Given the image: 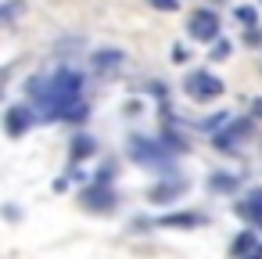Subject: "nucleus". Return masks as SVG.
Here are the masks:
<instances>
[{
	"mask_svg": "<svg viewBox=\"0 0 262 259\" xmlns=\"http://www.w3.org/2000/svg\"><path fill=\"white\" fill-rule=\"evenodd\" d=\"M129 158L144 169H169V144H158L147 137H129Z\"/></svg>",
	"mask_w": 262,
	"mask_h": 259,
	"instance_id": "f257e3e1",
	"label": "nucleus"
},
{
	"mask_svg": "<svg viewBox=\"0 0 262 259\" xmlns=\"http://www.w3.org/2000/svg\"><path fill=\"white\" fill-rule=\"evenodd\" d=\"M79 87H83V76L79 72H72V69H61L51 83H47V108L54 112V108H61L65 101H76L79 97Z\"/></svg>",
	"mask_w": 262,
	"mask_h": 259,
	"instance_id": "f03ea898",
	"label": "nucleus"
},
{
	"mask_svg": "<svg viewBox=\"0 0 262 259\" xmlns=\"http://www.w3.org/2000/svg\"><path fill=\"white\" fill-rule=\"evenodd\" d=\"M223 90H226L223 79L212 76V72H205V69H198V72H190V76L183 79V94H187L190 101H215Z\"/></svg>",
	"mask_w": 262,
	"mask_h": 259,
	"instance_id": "7ed1b4c3",
	"label": "nucleus"
},
{
	"mask_svg": "<svg viewBox=\"0 0 262 259\" xmlns=\"http://www.w3.org/2000/svg\"><path fill=\"white\" fill-rule=\"evenodd\" d=\"M187 36L198 40V44H215L219 40V15L212 8H198L187 18Z\"/></svg>",
	"mask_w": 262,
	"mask_h": 259,
	"instance_id": "20e7f679",
	"label": "nucleus"
},
{
	"mask_svg": "<svg viewBox=\"0 0 262 259\" xmlns=\"http://www.w3.org/2000/svg\"><path fill=\"white\" fill-rule=\"evenodd\" d=\"M237 216H241V220H248L255 230H262V187L248 191V194L237 202Z\"/></svg>",
	"mask_w": 262,
	"mask_h": 259,
	"instance_id": "39448f33",
	"label": "nucleus"
},
{
	"mask_svg": "<svg viewBox=\"0 0 262 259\" xmlns=\"http://www.w3.org/2000/svg\"><path fill=\"white\" fill-rule=\"evenodd\" d=\"M112 202H115V194H112V187H108V184H90V187L83 191V209L108 212V209H112Z\"/></svg>",
	"mask_w": 262,
	"mask_h": 259,
	"instance_id": "423d86ee",
	"label": "nucleus"
},
{
	"mask_svg": "<svg viewBox=\"0 0 262 259\" xmlns=\"http://www.w3.org/2000/svg\"><path fill=\"white\" fill-rule=\"evenodd\" d=\"M29 126H33V112H29V108L15 105V108H8V112H4V130H8L11 137H22Z\"/></svg>",
	"mask_w": 262,
	"mask_h": 259,
	"instance_id": "0eeeda50",
	"label": "nucleus"
},
{
	"mask_svg": "<svg viewBox=\"0 0 262 259\" xmlns=\"http://www.w3.org/2000/svg\"><path fill=\"white\" fill-rule=\"evenodd\" d=\"M248 133V123H226V130L215 137V148L219 151H230V148H237V141Z\"/></svg>",
	"mask_w": 262,
	"mask_h": 259,
	"instance_id": "6e6552de",
	"label": "nucleus"
},
{
	"mask_svg": "<svg viewBox=\"0 0 262 259\" xmlns=\"http://www.w3.org/2000/svg\"><path fill=\"white\" fill-rule=\"evenodd\" d=\"M183 191H187V180H169V184H162V187L151 191V202H165V198H176Z\"/></svg>",
	"mask_w": 262,
	"mask_h": 259,
	"instance_id": "1a4fd4ad",
	"label": "nucleus"
},
{
	"mask_svg": "<svg viewBox=\"0 0 262 259\" xmlns=\"http://www.w3.org/2000/svg\"><path fill=\"white\" fill-rule=\"evenodd\" d=\"M198 223H201V216H194V212H176V216L162 220V227H198Z\"/></svg>",
	"mask_w": 262,
	"mask_h": 259,
	"instance_id": "9d476101",
	"label": "nucleus"
},
{
	"mask_svg": "<svg viewBox=\"0 0 262 259\" xmlns=\"http://www.w3.org/2000/svg\"><path fill=\"white\" fill-rule=\"evenodd\" d=\"M115 65H122V51H101L94 58V69H115Z\"/></svg>",
	"mask_w": 262,
	"mask_h": 259,
	"instance_id": "9b49d317",
	"label": "nucleus"
},
{
	"mask_svg": "<svg viewBox=\"0 0 262 259\" xmlns=\"http://www.w3.org/2000/svg\"><path fill=\"white\" fill-rule=\"evenodd\" d=\"M72 144H76L72 148V162H83L86 155H94V137H76Z\"/></svg>",
	"mask_w": 262,
	"mask_h": 259,
	"instance_id": "f8f14e48",
	"label": "nucleus"
},
{
	"mask_svg": "<svg viewBox=\"0 0 262 259\" xmlns=\"http://www.w3.org/2000/svg\"><path fill=\"white\" fill-rule=\"evenodd\" d=\"M233 252H251V255H255V234H241V237L233 241Z\"/></svg>",
	"mask_w": 262,
	"mask_h": 259,
	"instance_id": "ddd939ff",
	"label": "nucleus"
},
{
	"mask_svg": "<svg viewBox=\"0 0 262 259\" xmlns=\"http://www.w3.org/2000/svg\"><path fill=\"white\" fill-rule=\"evenodd\" d=\"M233 184H237V176H212V187L215 191H230Z\"/></svg>",
	"mask_w": 262,
	"mask_h": 259,
	"instance_id": "4468645a",
	"label": "nucleus"
},
{
	"mask_svg": "<svg viewBox=\"0 0 262 259\" xmlns=\"http://www.w3.org/2000/svg\"><path fill=\"white\" fill-rule=\"evenodd\" d=\"M226 54H230V44H226V40H215V47H212V58H215V62H223Z\"/></svg>",
	"mask_w": 262,
	"mask_h": 259,
	"instance_id": "2eb2a0df",
	"label": "nucleus"
},
{
	"mask_svg": "<svg viewBox=\"0 0 262 259\" xmlns=\"http://www.w3.org/2000/svg\"><path fill=\"white\" fill-rule=\"evenodd\" d=\"M151 8H158V11H176L180 0H151Z\"/></svg>",
	"mask_w": 262,
	"mask_h": 259,
	"instance_id": "dca6fc26",
	"label": "nucleus"
},
{
	"mask_svg": "<svg viewBox=\"0 0 262 259\" xmlns=\"http://www.w3.org/2000/svg\"><path fill=\"white\" fill-rule=\"evenodd\" d=\"M237 18H241L244 26H251V29H255V11H251V8H237Z\"/></svg>",
	"mask_w": 262,
	"mask_h": 259,
	"instance_id": "f3484780",
	"label": "nucleus"
},
{
	"mask_svg": "<svg viewBox=\"0 0 262 259\" xmlns=\"http://www.w3.org/2000/svg\"><path fill=\"white\" fill-rule=\"evenodd\" d=\"M172 62H187V51L183 47H172Z\"/></svg>",
	"mask_w": 262,
	"mask_h": 259,
	"instance_id": "a211bd4d",
	"label": "nucleus"
},
{
	"mask_svg": "<svg viewBox=\"0 0 262 259\" xmlns=\"http://www.w3.org/2000/svg\"><path fill=\"white\" fill-rule=\"evenodd\" d=\"M251 115H255V119H262V97H255V105H251Z\"/></svg>",
	"mask_w": 262,
	"mask_h": 259,
	"instance_id": "6ab92c4d",
	"label": "nucleus"
}]
</instances>
